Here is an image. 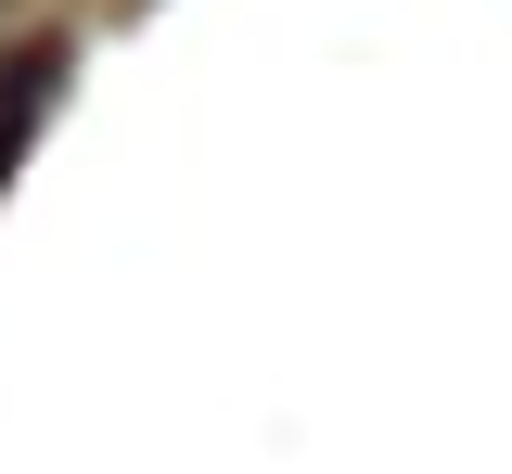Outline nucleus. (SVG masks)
I'll use <instances>...</instances> for the list:
<instances>
[{
  "instance_id": "f257e3e1",
  "label": "nucleus",
  "mask_w": 512,
  "mask_h": 474,
  "mask_svg": "<svg viewBox=\"0 0 512 474\" xmlns=\"http://www.w3.org/2000/svg\"><path fill=\"white\" fill-rule=\"evenodd\" d=\"M52 77H64V39H26V52L0 65V180H13V154H26V116L52 103Z\"/></svg>"
}]
</instances>
